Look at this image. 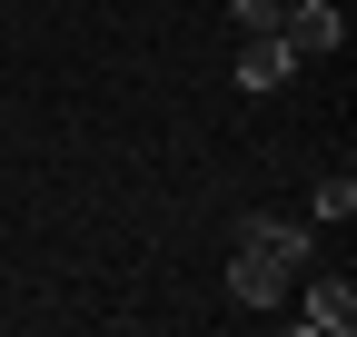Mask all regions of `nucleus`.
Masks as SVG:
<instances>
[{
  "label": "nucleus",
  "instance_id": "1",
  "mask_svg": "<svg viewBox=\"0 0 357 337\" xmlns=\"http://www.w3.org/2000/svg\"><path fill=\"white\" fill-rule=\"evenodd\" d=\"M278 40H288L298 60H328V50H347V10H337V0H288V10H278Z\"/></svg>",
  "mask_w": 357,
  "mask_h": 337
},
{
  "label": "nucleus",
  "instance_id": "6",
  "mask_svg": "<svg viewBox=\"0 0 357 337\" xmlns=\"http://www.w3.org/2000/svg\"><path fill=\"white\" fill-rule=\"evenodd\" d=\"M307 219H328V228H347V219H357V179H347V168H328V179L307 189Z\"/></svg>",
  "mask_w": 357,
  "mask_h": 337
},
{
  "label": "nucleus",
  "instance_id": "7",
  "mask_svg": "<svg viewBox=\"0 0 357 337\" xmlns=\"http://www.w3.org/2000/svg\"><path fill=\"white\" fill-rule=\"evenodd\" d=\"M229 10H238V30H278V10H288V0H229Z\"/></svg>",
  "mask_w": 357,
  "mask_h": 337
},
{
  "label": "nucleus",
  "instance_id": "5",
  "mask_svg": "<svg viewBox=\"0 0 357 337\" xmlns=\"http://www.w3.org/2000/svg\"><path fill=\"white\" fill-rule=\"evenodd\" d=\"M248 248H268V258H278V268H288V278H298V268H307V258H318V238H307V228H298V219H248Z\"/></svg>",
  "mask_w": 357,
  "mask_h": 337
},
{
  "label": "nucleus",
  "instance_id": "3",
  "mask_svg": "<svg viewBox=\"0 0 357 337\" xmlns=\"http://www.w3.org/2000/svg\"><path fill=\"white\" fill-rule=\"evenodd\" d=\"M229 298H238V308H278V298H288V268L268 258V248L238 238V258H229Z\"/></svg>",
  "mask_w": 357,
  "mask_h": 337
},
{
  "label": "nucleus",
  "instance_id": "4",
  "mask_svg": "<svg viewBox=\"0 0 357 337\" xmlns=\"http://www.w3.org/2000/svg\"><path fill=\"white\" fill-rule=\"evenodd\" d=\"M298 278H307V268H298ZM298 318H307V327H337V337H347V327H357V278H307Z\"/></svg>",
  "mask_w": 357,
  "mask_h": 337
},
{
  "label": "nucleus",
  "instance_id": "2",
  "mask_svg": "<svg viewBox=\"0 0 357 337\" xmlns=\"http://www.w3.org/2000/svg\"><path fill=\"white\" fill-rule=\"evenodd\" d=\"M298 70H307V60L288 50L278 30H248V50H238V90H248V100H258V90H288Z\"/></svg>",
  "mask_w": 357,
  "mask_h": 337
}]
</instances>
